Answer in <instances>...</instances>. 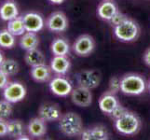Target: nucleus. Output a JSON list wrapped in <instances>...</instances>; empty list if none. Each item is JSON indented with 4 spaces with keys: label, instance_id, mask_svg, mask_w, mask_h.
Wrapping results in <instances>:
<instances>
[{
    "label": "nucleus",
    "instance_id": "nucleus-1",
    "mask_svg": "<svg viewBox=\"0 0 150 140\" xmlns=\"http://www.w3.org/2000/svg\"><path fill=\"white\" fill-rule=\"evenodd\" d=\"M59 129L64 136L74 137L81 136L83 132V122L80 116L75 112H67L59 119Z\"/></svg>",
    "mask_w": 150,
    "mask_h": 140
},
{
    "label": "nucleus",
    "instance_id": "nucleus-2",
    "mask_svg": "<svg viewBox=\"0 0 150 140\" xmlns=\"http://www.w3.org/2000/svg\"><path fill=\"white\" fill-rule=\"evenodd\" d=\"M115 127L118 133L124 136H132L139 132L141 121L135 113L127 111L120 118L115 120Z\"/></svg>",
    "mask_w": 150,
    "mask_h": 140
},
{
    "label": "nucleus",
    "instance_id": "nucleus-3",
    "mask_svg": "<svg viewBox=\"0 0 150 140\" xmlns=\"http://www.w3.org/2000/svg\"><path fill=\"white\" fill-rule=\"evenodd\" d=\"M144 77L137 74H127L120 79V91L128 95H139L146 91Z\"/></svg>",
    "mask_w": 150,
    "mask_h": 140
},
{
    "label": "nucleus",
    "instance_id": "nucleus-4",
    "mask_svg": "<svg viewBox=\"0 0 150 140\" xmlns=\"http://www.w3.org/2000/svg\"><path fill=\"white\" fill-rule=\"evenodd\" d=\"M116 37L124 42H131L136 39L139 35V26L133 20L127 18L120 24L114 28Z\"/></svg>",
    "mask_w": 150,
    "mask_h": 140
},
{
    "label": "nucleus",
    "instance_id": "nucleus-5",
    "mask_svg": "<svg viewBox=\"0 0 150 140\" xmlns=\"http://www.w3.org/2000/svg\"><path fill=\"white\" fill-rule=\"evenodd\" d=\"M3 97L4 99L13 103H18L23 100L26 95V89L20 82H9L8 85L3 89Z\"/></svg>",
    "mask_w": 150,
    "mask_h": 140
},
{
    "label": "nucleus",
    "instance_id": "nucleus-6",
    "mask_svg": "<svg viewBox=\"0 0 150 140\" xmlns=\"http://www.w3.org/2000/svg\"><path fill=\"white\" fill-rule=\"evenodd\" d=\"M76 79L79 86L90 90L97 88L101 82L100 74L95 70H82L76 75Z\"/></svg>",
    "mask_w": 150,
    "mask_h": 140
},
{
    "label": "nucleus",
    "instance_id": "nucleus-7",
    "mask_svg": "<svg viewBox=\"0 0 150 140\" xmlns=\"http://www.w3.org/2000/svg\"><path fill=\"white\" fill-rule=\"evenodd\" d=\"M95 48L94 39L90 35H81L73 44V50L79 56L90 55Z\"/></svg>",
    "mask_w": 150,
    "mask_h": 140
},
{
    "label": "nucleus",
    "instance_id": "nucleus-8",
    "mask_svg": "<svg viewBox=\"0 0 150 140\" xmlns=\"http://www.w3.org/2000/svg\"><path fill=\"white\" fill-rule=\"evenodd\" d=\"M71 100L76 106L80 107H90L92 103V95L90 89L77 86L71 92Z\"/></svg>",
    "mask_w": 150,
    "mask_h": 140
},
{
    "label": "nucleus",
    "instance_id": "nucleus-9",
    "mask_svg": "<svg viewBox=\"0 0 150 140\" xmlns=\"http://www.w3.org/2000/svg\"><path fill=\"white\" fill-rule=\"evenodd\" d=\"M50 89L57 96L65 97L69 95L73 88L71 82L64 77H55L50 81Z\"/></svg>",
    "mask_w": 150,
    "mask_h": 140
},
{
    "label": "nucleus",
    "instance_id": "nucleus-10",
    "mask_svg": "<svg viewBox=\"0 0 150 140\" xmlns=\"http://www.w3.org/2000/svg\"><path fill=\"white\" fill-rule=\"evenodd\" d=\"M46 25L49 30L52 31V32H64L68 27V20H67L66 15L61 11H56L51 13L47 22Z\"/></svg>",
    "mask_w": 150,
    "mask_h": 140
},
{
    "label": "nucleus",
    "instance_id": "nucleus-11",
    "mask_svg": "<svg viewBox=\"0 0 150 140\" xmlns=\"http://www.w3.org/2000/svg\"><path fill=\"white\" fill-rule=\"evenodd\" d=\"M38 116L45 122H55L59 121L62 113L58 105L52 103H46L39 107Z\"/></svg>",
    "mask_w": 150,
    "mask_h": 140
},
{
    "label": "nucleus",
    "instance_id": "nucleus-12",
    "mask_svg": "<svg viewBox=\"0 0 150 140\" xmlns=\"http://www.w3.org/2000/svg\"><path fill=\"white\" fill-rule=\"evenodd\" d=\"M23 20L26 32L37 33L44 27V20L41 17V15L38 13H26L23 16Z\"/></svg>",
    "mask_w": 150,
    "mask_h": 140
},
{
    "label": "nucleus",
    "instance_id": "nucleus-13",
    "mask_svg": "<svg viewBox=\"0 0 150 140\" xmlns=\"http://www.w3.org/2000/svg\"><path fill=\"white\" fill-rule=\"evenodd\" d=\"M81 138L83 140H107L109 138V134L105 126L95 125L84 129L81 134Z\"/></svg>",
    "mask_w": 150,
    "mask_h": 140
},
{
    "label": "nucleus",
    "instance_id": "nucleus-14",
    "mask_svg": "<svg viewBox=\"0 0 150 140\" xmlns=\"http://www.w3.org/2000/svg\"><path fill=\"white\" fill-rule=\"evenodd\" d=\"M118 105H120V103H118L115 93H112L110 92L103 93L99 99L100 109L107 115H110Z\"/></svg>",
    "mask_w": 150,
    "mask_h": 140
},
{
    "label": "nucleus",
    "instance_id": "nucleus-15",
    "mask_svg": "<svg viewBox=\"0 0 150 140\" xmlns=\"http://www.w3.org/2000/svg\"><path fill=\"white\" fill-rule=\"evenodd\" d=\"M71 67L70 60L66 55H54L50 62V68L54 73L60 76L65 75Z\"/></svg>",
    "mask_w": 150,
    "mask_h": 140
},
{
    "label": "nucleus",
    "instance_id": "nucleus-16",
    "mask_svg": "<svg viewBox=\"0 0 150 140\" xmlns=\"http://www.w3.org/2000/svg\"><path fill=\"white\" fill-rule=\"evenodd\" d=\"M117 11V5L111 0H105L97 8L98 16L102 20L107 21V22H110V20Z\"/></svg>",
    "mask_w": 150,
    "mask_h": 140
},
{
    "label": "nucleus",
    "instance_id": "nucleus-17",
    "mask_svg": "<svg viewBox=\"0 0 150 140\" xmlns=\"http://www.w3.org/2000/svg\"><path fill=\"white\" fill-rule=\"evenodd\" d=\"M27 131L31 136L34 137H42L47 133V126L45 121L39 116L38 118L32 119L27 126Z\"/></svg>",
    "mask_w": 150,
    "mask_h": 140
},
{
    "label": "nucleus",
    "instance_id": "nucleus-18",
    "mask_svg": "<svg viewBox=\"0 0 150 140\" xmlns=\"http://www.w3.org/2000/svg\"><path fill=\"white\" fill-rule=\"evenodd\" d=\"M51 68L50 66L40 65L38 66L32 67L31 69V77L37 82H47L51 77Z\"/></svg>",
    "mask_w": 150,
    "mask_h": 140
},
{
    "label": "nucleus",
    "instance_id": "nucleus-19",
    "mask_svg": "<svg viewBox=\"0 0 150 140\" xmlns=\"http://www.w3.org/2000/svg\"><path fill=\"white\" fill-rule=\"evenodd\" d=\"M24 61L29 66L35 67L45 64V56L42 51L38 50L37 48L26 50V53L24 55Z\"/></svg>",
    "mask_w": 150,
    "mask_h": 140
},
{
    "label": "nucleus",
    "instance_id": "nucleus-20",
    "mask_svg": "<svg viewBox=\"0 0 150 140\" xmlns=\"http://www.w3.org/2000/svg\"><path fill=\"white\" fill-rule=\"evenodd\" d=\"M38 44L39 38L34 32H25L20 39V47L25 50L37 49Z\"/></svg>",
    "mask_w": 150,
    "mask_h": 140
},
{
    "label": "nucleus",
    "instance_id": "nucleus-21",
    "mask_svg": "<svg viewBox=\"0 0 150 140\" xmlns=\"http://www.w3.org/2000/svg\"><path fill=\"white\" fill-rule=\"evenodd\" d=\"M19 16V10L16 6V4L13 2H5L0 7V18L3 21L12 20Z\"/></svg>",
    "mask_w": 150,
    "mask_h": 140
},
{
    "label": "nucleus",
    "instance_id": "nucleus-22",
    "mask_svg": "<svg viewBox=\"0 0 150 140\" xmlns=\"http://www.w3.org/2000/svg\"><path fill=\"white\" fill-rule=\"evenodd\" d=\"M7 29L12 35H14L15 37H18V36H23L25 32H26L24 23H23V17H19L18 16L16 18L8 21Z\"/></svg>",
    "mask_w": 150,
    "mask_h": 140
},
{
    "label": "nucleus",
    "instance_id": "nucleus-23",
    "mask_svg": "<svg viewBox=\"0 0 150 140\" xmlns=\"http://www.w3.org/2000/svg\"><path fill=\"white\" fill-rule=\"evenodd\" d=\"M50 49L54 55H67L70 51V46L65 39L56 38L51 43Z\"/></svg>",
    "mask_w": 150,
    "mask_h": 140
},
{
    "label": "nucleus",
    "instance_id": "nucleus-24",
    "mask_svg": "<svg viewBox=\"0 0 150 140\" xmlns=\"http://www.w3.org/2000/svg\"><path fill=\"white\" fill-rule=\"evenodd\" d=\"M24 127L21 121L12 120L8 122V134L11 137L19 138L23 134Z\"/></svg>",
    "mask_w": 150,
    "mask_h": 140
},
{
    "label": "nucleus",
    "instance_id": "nucleus-25",
    "mask_svg": "<svg viewBox=\"0 0 150 140\" xmlns=\"http://www.w3.org/2000/svg\"><path fill=\"white\" fill-rule=\"evenodd\" d=\"M0 70L8 77L16 75L19 72V64L13 59H4L0 65Z\"/></svg>",
    "mask_w": 150,
    "mask_h": 140
},
{
    "label": "nucleus",
    "instance_id": "nucleus-26",
    "mask_svg": "<svg viewBox=\"0 0 150 140\" xmlns=\"http://www.w3.org/2000/svg\"><path fill=\"white\" fill-rule=\"evenodd\" d=\"M15 45V36L8 29L0 31V47L5 49H11Z\"/></svg>",
    "mask_w": 150,
    "mask_h": 140
},
{
    "label": "nucleus",
    "instance_id": "nucleus-27",
    "mask_svg": "<svg viewBox=\"0 0 150 140\" xmlns=\"http://www.w3.org/2000/svg\"><path fill=\"white\" fill-rule=\"evenodd\" d=\"M12 113L11 103L6 99L0 100V120H5L8 118Z\"/></svg>",
    "mask_w": 150,
    "mask_h": 140
},
{
    "label": "nucleus",
    "instance_id": "nucleus-28",
    "mask_svg": "<svg viewBox=\"0 0 150 140\" xmlns=\"http://www.w3.org/2000/svg\"><path fill=\"white\" fill-rule=\"evenodd\" d=\"M120 91V79H118L117 77H113L109 81V90L112 93H116Z\"/></svg>",
    "mask_w": 150,
    "mask_h": 140
},
{
    "label": "nucleus",
    "instance_id": "nucleus-29",
    "mask_svg": "<svg viewBox=\"0 0 150 140\" xmlns=\"http://www.w3.org/2000/svg\"><path fill=\"white\" fill-rule=\"evenodd\" d=\"M128 17L126 16L125 14H123L120 11H117L115 15L113 16V18L110 20V23L112 25H114V26H117V25L120 24L122 22H124Z\"/></svg>",
    "mask_w": 150,
    "mask_h": 140
},
{
    "label": "nucleus",
    "instance_id": "nucleus-30",
    "mask_svg": "<svg viewBox=\"0 0 150 140\" xmlns=\"http://www.w3.org/2000/svg\"><path fill=\"white\" fill-rule=\"evenodd\" d=\"M128 111V109L127 108H125L123 106H121V105H118L115 109L113 110V112L110 114V116L113 118V119H115V120H117V119H118V118H120L122 115H124L126 112Z\"/></svg>",
    "mask_w": 150,
    "mask_h": 140
},
{
    "label": "nucleus",
    "instance_id": "nucleus-31",
    "mask_svg": "<svg viewBox=\"0 0 150 140\" xmlns=\"http://www.w3.org/2000/svg\"><path fill=\"white\" fill-rule=\"evenodd\" d=\"M8 83V76L0 70V89H4Z\"/></svg>",
    "mask_w": 150,
    "mask_h": 140
},
{
    "label": "nucleus",
    "instance_id": "nucleus-32",
    "mask_svg": "<svg viewBox=\"0 0 150 140\" xmlns=\"http://www.w3.org/2000/svg\"><path fill=\"white\" fill-rule=\"evenodd\" d=\"M8 136V122L5 120H0V136Z\"/></svg>",
    "mask_w": 150,
    "mask_h": 140
},
{
    "label": "nucleus",
    "instance_id": "nucleus-33",
    "mask_svg": "<svg viewBox=\"0 0 150 140\" xmlns=\"http://www.w3.org/2000/svg\"><path fill=\"white\" fill-rule=\"evenodd\" d=\"M144 62L147 66L150 67V48H148L144 53Z\"/></svg>",
    "mask_w": 150,
    "mask_h": 140
},
{
    "label": "nucleus",
    "instance_id": "nucleus-34",
    "mask_svg": "<svg viewBox=\"0 0 150 140\" xmlns=\"http://www.w3.org/2000/svg\"><path fill=\"white\" fill-rule=\"evenodd\" d=\"M49 1L50 3H52V4H55V5H59V4H62L63 3L64 0H49Z\"/></svg>",
    "mask_w": 150,
    "mask_h": 140
},
{
    "label": "nucleus",
    "instance_id": "nucleus-35",
    "mask_svg": "<svg viewBox=\"0 0 150 140\" xmlns=\"http://www.w3.org/2000/svg\"><path fill=\"white\" fill-rule=\"evenodd\" d=\"M3 61H4V56H3V53L0 51V65L3 63Z\"/></svg>",
    "mask_w": 150,
    "mask_h": 140
},
{
    "label": "nucleus",
    "instance_id": "nucleus-36",
    "mask_svg": "<svg viewBox=\"0 0 150 140\" xmlns=\"http://www.w3.org/2000/svg\"><path fill=\"white\" fill-rule=\"evenodd\" d=\"M18 139H21V140H23V139H29V137H26V136H23H23H20Z\"/></svg>",
    "mask_w": 150,
    "mask_h": 140
},
{
    "label": "nucleus",
    "instance_id": "nucleus-37",
    "mask_svg": "<svg viewBox=\"0 0 150 140\" xmlns=\"http://www.w3.org/2000/svg\"><path fill=\"white\" fill-rule=\"evenodd\" d=\"M147 88H148V90L150 92V80H148V83H147Z\"/></svg>",
    "mask_w": 150,
    "mask_h": 140
}]
</instances>
